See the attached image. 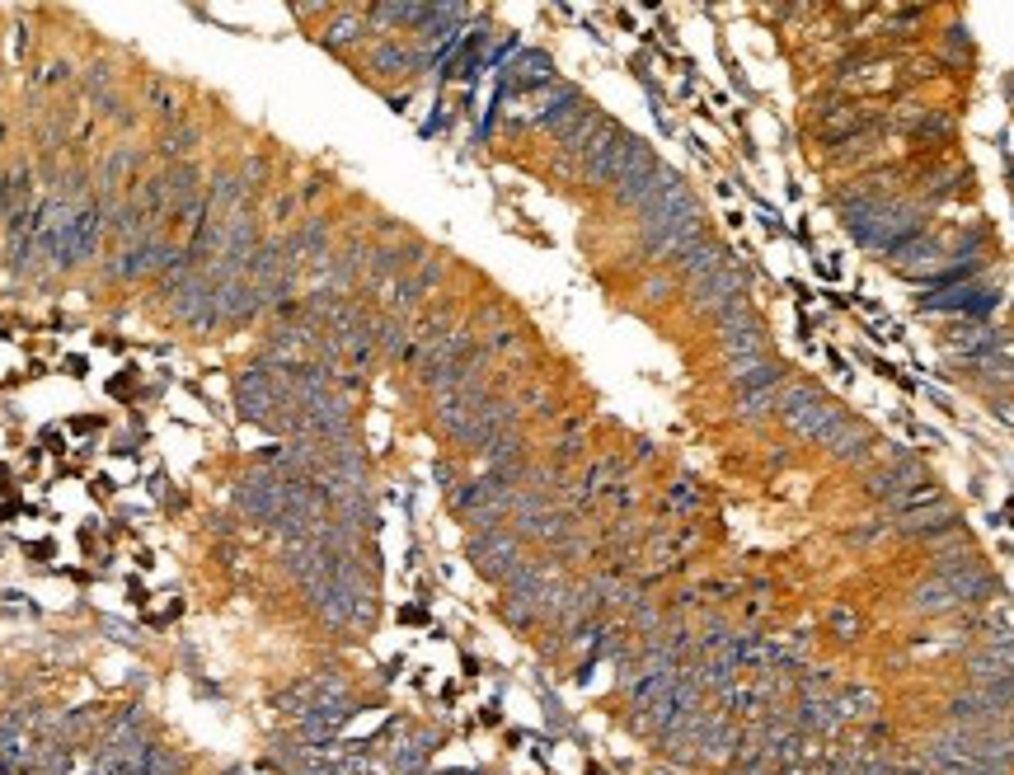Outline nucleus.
Segmentation results:
<instances>
[{
  "instance_id": "obj_7",
  "label": "nucleus",
  "mask_w": 1014,
  "mask_h": 775,
  "mask_svg": "<svg viewBox=\"0 0 1014 775\" xmlns=\"http://www.w3.org/2000/svg\"><path fill=\"white\" fill-rule=\"evenodd\" d=\"M165 254H169V245H160V240H141V245H132V249H123L113 264H108V273L113 278H146V273H160L165 268Z\"/></svg>"
},
{
  "instance_id": "obj_3",
  "label": "nucleus",
  "mask_w": 1014,
  "mask_h": 775,
  "mask_svg": "<svg viewBox=\"0 0 1014 775\" xmlns=\"http://www.w3.org/2000/svg\"><path fill=\"white\" fill-rule=\"evenodd\" d=\"M470 559H475V569L484 578H493V583H507V578L522 569V545H517V536L503 527L493 531H479L475 541H470Z\"/></svg>"
},
{
  "instance_id": "obj_12",
  "label": "nucleus",
  "mask_w": 1014,
  "mask_h": 775,
  "mask_svg": "<svg viewBox=\"0 0 1014 775\" xmlns=\"http://www.w3.org/2000/svg\"><path fill=\"white\" fill-rule=\"evenodd\" d=\"M953 606H963V602H958V592H953L944 578H930V583H921V588L911 592V611H916V616H944Z\"/></svg>"
},
{
  "instance_id": "obj_15",
  "label": "nucleus",
  "mask_w": 1014,
  "mask_h": 775,
  "mask_svg": "<svg viewBox=\"0 0 1014 775\" xmlns=\"http://www.w3.org/2000/svg\"><path fill=\"white\" fill-rule=\"evenodd\" d=\"M414 62H418V57H414V52H409L404 43H385V47H376V57H371V66H376V71H385V76H395V71H409Z\"/></svg>"
},
{
  "instance_id": "obj_4",
  "label": "nucleus",
  "mask_w": 1014,
  "mask_h": 775,
  "mask_svg": "<svg viewBox=\"0 0 1014 775\" xmlns=\"http://www.w3.org/2000/svg\"><path fill=\"white\" fill-rule=\"evenodd\" d=\"M282 390H277V381H273V372L268 367H249V372H240L235 376V409L245 414V419H254V423H268L277 419V409H282Z\"/></svg>"
},
{
  "instance_id": "obj_5",
  "label": "nucleus",
  "mask_w": 1014,
  "mask_h": 775,
  "mask_svg": "<svg viewBox=\"0 0 1014 775\" xmlns=\"http://www.w3.org/2000/svg\"><path fill=\"white\" fill-rule=\"evenodd\" d=\"M104 207H80L76 217L66 221L62 231H57V268H76V264H85L94 254V245H99V231H104Z\"/></svg>"
},
{
  "instance_id": "obj_17",
  "label": "nucleus",
  "mask_w": 1014,
  "mask_h": 775,
  "mask_svg": "<svg viewBox=\"0 0 1014 775\" xmlns=\"http://www.w3.org/2000/svg\"><path fill=\"white\" fill-rule=\"evenodd\" d=\"M127 170H132V151H113L108 155V165H104V184H118Z\"/></svg>"
},
{
  "instance_id": "obj_13",
  "label": "nucleus",
  "mask_w": 1014,
  "mask_h": 775,
  "mask_svg": "<svg viewBox=\"0 0 1014 775\" xmlns=\"http://www.w3.org/2000/svg\"><path fill=\"white\" fill-rule=\"evenodd\" d=\"M512 85H517V90H531L536 94L540 85H550L554 80V71H550V57H545V52H522V57H517V62H512Z\"/></svg>"
},
{
  "instance_id": "obj_19",
  "label": "nucleus",
  "mask_w": 1014,
  "mask_h": 775,
  "mask_svg": "<svg viewBox=\"0 0 1014 775\" xmlns=\"http://www.w3.org/2000/svg\"><path fill=\"white\" fill-rule=\"evenodd\" d=\"M0 193H5V174H0Z\"/></svg>"
},
{
  "instance_id": "obj_9",
  "label": "nucleus",
  "mask_w": 1014,
  "mask_h": 775,
  "mask_svg": "<svg viewBox=\"0 0 1014 775\" xmlns=\"http://www.w3.org/2000/svg\"><path fill=\"white\" fill-rule=\"evenodd\" d=\"M953 527H958V517H953V508H944L939 498L902 512V531H907V536H949Z\"/></svg>"
},
{
  "instance_id": "obj_1",
  "label": "nucleus",
  "mask_w": 1014,
  "mask_h": 775,
  "mask_svg": "<svg viewBox=\"0 0 1014 775\" xmlns=\"http://www.w3.org/2000/svg\"><path fill=\"white\" fill-rule=\"evenodd\" d=\"M235 508L245 512V517H254V522H263V527H273L277 517H282V508H287V480L263 465V470H254V475L240 480Z\"/></svg>"
},
{
  "instance_id": "obj_2",
  "label": "nucleus",
  "mask_w": 1014,
  "mask_h": 775,
  "mask_svg": "<svg viewBox=\"0 0 1014 775\" xmlns=\"http://www.w3.org/2000/svg\"><path fill=\"white\" fill-rule=\"evenodd\" d=\"M630 151H634V137H625L615 123H606L601 127V137L583 151V179L592 188H606V184L615 188V179H620V170H625Z\"/></svg>"
},
{
  "instance_id": "obj_14",
  "label": "nucleus",
  "mask_w": 1014,
  "mask_h": 775,
  "mask_svg": "<svg viewBox=\"0 0 1014 775\" xmlns=\"http://www.w3.org/2000/svg\"><path fill=\"white\" fill-rule=\"evenodd\" d=\"M362 38H367V15H343L324 29V43L329 47H353V43H362Z\"/></svg>"
},
{
  "instance_id": "obj_16",
  "label": "nucleus",
  "mask_w": 1014,
  "mask_h": 775,
  "mask_svg": "<svg viewBox=\"0 0 1014 775\" xmlns=\"http://www.w3.org/2000/svg\"><path fill=\"white\" fill-rule=\"evenodd\" d=\"M193 141H198V132H193V127H179V132H169L165 137V155H188L193 151Z\"/></svg>"
},
{
  "instance_id": "obj_10",
  "label": "nucleus",
  "mask_w": 1014,
  "mask_h": 775,
  "mask_svg": "<svg viewBox=\"0 0 1014 775\" xmlns=\"http://www.w3.org/2000/svg\"><path fill=\"white\" fill-rule=\"evenodd\" d=\"M930 310H958V315H986V310L996 306V292H982V287H949V292H939L925 301Z\"/></svg>"
},
{
  "instance_id": "obj_6",
  "label": "nucleus",
  "mask_w": 1014,
  "mask_h": 775,
  "mask_svg": "<svg viewBox=\"0 0 1014 775\" xmlns=\"http://www.w3.org/2000/svg\"><path fill=\"white\" fill-rule=\"evenodd\" d=\"M691 296H695V310H705V315L719 320V315H728V310L747 306V278H742L733 264H723L719 273H709L705 282H695Z\"/></svg>"
},
{
  "instance_id": "obj_11",
  "label": "nucleus",
  "mask_w": 1014,
  "mask_h": 775,
  "mask_svg": "<svg viewBox=\"0 0 1014 775\" xmlns=\"http://www.w3.org/2000/svg\"><path fill=\"white\" fill-rule=\"evenodd\" d=\"M892 259H897V268H902V273H925V268H935L939 259H944V249H939L930 235H911L907 245L892 249Z\"/></svg>"
},
{
  "instance_id": "obj_8",
  "label": "nucleus",
  "mask_w": 1014,
  "mask_h": 775,
  "mask_svg": "<svg viewBox=\"0 0 1014 775\" xmlns=\"http://www.w3.org/2000/svg\"><path fill=\"white\" fill-rule=\"evenodd\" d=\"M672 264H676V273H681V278H686V282L695 287V282H705L709 273H719V268L728 264V254H723V249L714 245V240H705V235H700L695 245H686L681 254H676Z\"/></svg>"
},
{
  "instance_id": "obj_18",
  "label": "nucleus",
  "mask_w": 1014,
  "mask_h": 775,
  "mask_svg": "<svg viewBox=\"0 0 1014 775\" xmlns=\"http://www.w3.org/2000/svg\"><path fill=\"white\" fill-rule=\"evenodd\" d=\"M644 292H648V296H653V301H658V296H662V292H667V282H662V278H653V282H648V287H644Z\"/></svg>"
}]
</instances>
